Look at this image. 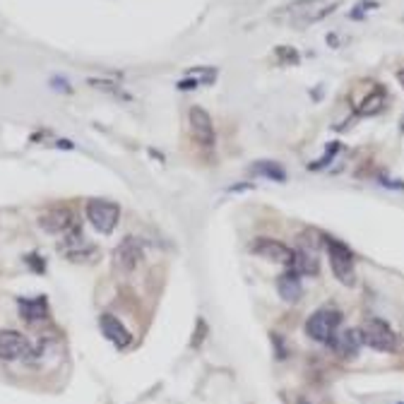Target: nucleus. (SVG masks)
<instances>
[{
	"mask_svg": "<svg viewBox=\"0 0 404 404\" xmlns=\"http://www.w3.org/2000/svg\"><path fill=\"white\" fill-rule=\"evenodd\" d=\"M339 323H342V313L334 311V308H320L306 320V334L313 342L330 344L334 334H337Z\"/></svg>",
	"mask_w": 404,
	"mask_h": 404,
	"instance_id": "f257e3e1",
	"label": "nucleus"
},
{
	"mask_svg": "<svg viewBox=\"0 0 404 404\" xmlns=\"http://www.w3.org/2000/svg\"><path fill=\"white\" fill-rule=\"evenodd\" d=\"M328 255L332 272L344 286L356 284V267H354V253L349 250V245H344L342 241L328 239Z\"/></svg>",
	"mask_w": 404,
	"mask_h": 404,
	"instance_id": "f03ea898",
	"label": "nucleus"
},
{
	"mask_svg": "<svg viewBox=\"0 0 404 404\" xmlns=\"http://www.w3.org/2000/svg\"><path fill=\"white\" fill-rule=\"evenodd\" d=\"M361 334H364V344H369L371 349H375V351H385V354H390V351L397 349L395 330L380 318H371L369 323L364 325Z\"/></svg>",
	"mask_w": 404,
	"mask_h": 404,
	"instance_id": "7ed1b4c3",
	"label": "nucleus"
},
{
	"mask_svg": "<svg viewBox=\"0 0 404 404\" xmlns=\"http://www.w3.org/2000/svg\"><path fill=\"white\" fill-rule=\"evenodd\" d=\"M87 219L99 234H111L118 227L120 207L111 200H89L87 202Z\"/></svg>",
	"mask_w": 404,
	"mask_h": 404,
	"instance_id": "20e7f679",
	"label": "nucleus"
},
{
	"mask_svg": "<svg viewBox=\"0 0 404 404\" xmlns=\"http://www.w3.org/2000/svg\"><path fill=\"white\" fill-rule=\"evenodd\" d=\"M34 356V346L22 332L15 330H3L0 332V359L3 361H19Z\"/></svg>",
	"mask_w": 404,
	"mask_h": 404,
	"instance_id": "39448f33",
	"label": "nucleus"
},
{
	"mask_svg": "<svg viewBox=\"0 0 404 404\" xmlns=\"http://www.w3.org/2000/svg\"><path fill=\"white\" fill-rule=\"evenodd\" d=\"M253 253L260 255V258H265V260H270V262H282V265H289V267H291V262H293V250L289 248L286 243H282V241L267 239V236L255 239Z\"/></svg>",
	"mask_w": 404,
	"mask_h": 404,
	"instance_id": "423d86ee",
	"label": "nucleus"
},
{
	"mask_svg": "<svg viewBox=\"0 0 404 404\" xmlns=\"http://www.w3.org/2000/svg\"><path fill=\"white\" fill-rule=\"evenodd\" d=\"M143 260V243L138 239H125L118 248L113 250V267L118 272H133Z\"/></svg>",
	"mask_w": 404,
	"mask_h": 404,
	"instance_id": "0eeeda50",
	"label": "nucleus"
},
{
	"mask_svg": "<svg viewBox=\"0 0 404 404\" xmlns=\"http://www.w3.org/2000/svg\"><path fill=\"white\" fill-rule=\"evenodd\" d=\"M191 133H193V138H195V143H200L202 147H214V143H217L212 118H209V113L200 106L191 108Z\"/></svg>",
	"mask_w": 404,
	"mask_h": 404,
	"instance_id": "6e6552de",
	"label": "nucleus"
},
{
	"mask_svg": "<svg viewBox=\"0 0 404 404\" xmlns=\"http://www.w3.org/2000/svg\"><path fill=\"white\" fill-rule=\"evenodd\" d=\"M330 346H332L334 354L342 356V359H354L361 351V346H364V334H361V330H354V328L342 330V332L334 334Z\"/></svg>",
	"mask_w": 404,
	"mask_h": 404,
	"instance_id": "1a4fd4ad",
	"label": "nucleus"
},
{
	"mask_svg": "<svg viewBox=\"0 0 404 404\" xmlns=\"http://www.w3.org/2000/svg\"><path fill=\"white\" fill-rule=\"evenodd\" d=\"M99 328H102L104 337H106L113 346H118V349H125V346L130 344V339H133L130 330L115 316H108V313H104V316L99 318Z\"/></svg>",
	"mask_w": 404,
	"mask_h": 404,
	"instance_id": "9d476101",
	"label": "nucleus"
},
{
	"mask_svg": "<svg viewBox=\"0 0 404 404\" xmlns=\"http://www.w3.org/2000/svg\"><path fill=\"white\" fill-rule=\"evenodd\" d=\"M39 227L49 234H60L72 227V212L67 207H54L39 217Z\"/></svg>",
	"mask_w": 404,
	"mask_h": 404,
	"instance_id": "9b49d317",
	"label": "nucleus"
},
{
	"mask_svg": "<svg viewBox=\"0 0 404 404\" xmlns=\"http://www.w3.org/2000/svg\"><path fill=\"white\" fill-rule=\"evenodd\" d=\"M277 291L280 296L284 298L286 303H293L301 298L303 293V284H301V275L296 270H289L282 277H277Z\"/></svg>",
	"mask_w": 404,
	"mask_h": 404,
	"instance_id": "f8f14e48",
	"label": "nucleus"
},
{
	"mask_svg": "<svg viewBox=\"0 0 404 404\" xmlns=\"http://www.w3.org/2000/svg\"><path fill=\"white\" fill-rule=\"evenodd\" d=\"M291 267L298 272L301 277H316L320 275V260H318V253L311 248H298L293 250V262Z\"/></svg>",
	"mask_w": 404,
	"mask_h": 404,
	"instance_id": "ddd939ff",
	"label": "nucleus"
},
{
	"mask_svg": "<svg viewBox=\"0 0 404 404\" xmlns=\"http://www.w3.org/2000/svg\"><path fill=\"white\" fill-rule=\"evenodd\" d=\"M19 313L27 323H39V320H46L49 316V303H46V296H36V298H19Z\"/></svg>",
	"mask_w": 404,
	"mask_h": 404,
	"instance_id": "4468645a",
	"label": "nucleus"
},
{
	"mask_svg": "<svg viewBox=\"0 0 404 404\" xmlns=\"http://www.w3.org/2000/svg\"><path fill=\"white\" fill-rule=\"evenodd\" d=\"M253 173L267 176V178H272V181H286L284 169H282L280 164H275V161H258V164L253 166Z\"/></svg>",
	"mask_w": 404,
	"mask_h": 404,
	"instance_id": "2eb2a0df",
	"label": "nucleus"
},
{
	"mask_svg": "<svg viewBox=\"0 0 404 404\" xmlns=\"http://www.w3.org/2000/svg\"><path fill=\"white\" fill-rule=\"evenodd\" d=\"M382 104H385V92H382V89H378V92L371 94V97L366 99V102L361 104L359 108H356V113H359V115H373V113L380 111Z\"/></svg>",
	"mask_w": 404,
	"mask_h": 404,
	"instance_id": "dca6fc26",
	"label": "nucleus"
},
{
	"mask_svg": "<svg viewBox=\"0 0 404 404\" xmlns=\"http://www.w3.org/2000/svg\"><path fill=\"white\" fill-rule=\"evenodd\" d=\"M337 150H339V145H337V143H332V145H330V150H328V154H325L320 161H316V164H313L311 169H323V166H328V161L332 159V154H334Z\"/></svg>",
	"mask_w": 404,
	"mask_h": 404,
	"instance_id": "f3484780",
	"label": "nucleus"
},
{
	"mask_svg": "<svg viewBox=\"0 0 404 404\" xmlns=\"http://www.w3.org/2000/svg\"><path fill=\"white\" fill-rule=\"evenodd\" d=\"M277 56H284L289 63H296L298 60V56L293 54V51L289 49V46H282V49H277Z\"/></svg>",
	"mask_w": 404,
	"mask_h": 404,
	"instance_id": "a211bd4d",
	"label": "nucleus"
},
{
	"mask_svg": "<svg viewBox=\"0 0 404 404\" xmlns=\"http://www.w3.org/2000/svg\"><path fill=\"white\" fill-rule=\"evenodd\" d=\"M298 404H308V402H298Z\"/></svg>",
	"mask_w": 404,
	"mask_h": 404,
	"instance_id": "6ab92c4d",
	"label": "nucleus"
}]
</instances>
